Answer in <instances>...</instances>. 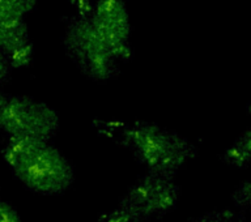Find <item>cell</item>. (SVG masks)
Returning a JSON list of instances; mask_svg holds the SVG:
<instances>
[{
	"mask_svg": "<svg viewBox=\"0 0 251 222\" xmlns=\"http://www.w3.org/2000/svg\"><path fill=\"white\" fill-rule=\"evenodd\" d=\"M3 158L15 176L30 191L58 195L74 183V168L47 140L9 137Z\"/></svg>",
	"mask_w": 251,
	"mask_h": 222,
	"instance_id": "cell-1",
	"label": "cell"
},
{
	"mask_svg": "<svg viewBox=\"0 0 251 222\" xmlns=\"http://www.w3.org/2000/svg\"><path fill=\"white\" fill-rule=\"evenodd\" d=\"M118 139L132 152L148 173L174 178L196 156V147L174 131L148 122L117 127Z\"/></svg>",
	"mask_w": 251,
	"mask_h": 222,
	"instance_id": "cell-2",
	"label": "cell"
},
{
	"mask_svg": "<svg viewBox=\"0 0 251 222\" xmlns=\"http://www.w3.org/2000/svg\"><path fill=\"white\" fill-rule=\"evenodd\" d=\"M179 187L173 178L147 173L127 190L121 201L100 222H147L160 219L176 208Z\"/></svg>",
	"mask_w": 251,
	"mask_h": 222,
	"instance_id": "cell-3",
	"label": "cell"
},
{
	"mask_svg": "<svg viewBox=\"0 0 251 222\" xmlns=\"http://www.w3.org/2000/svg\"><path fill=\"white\" fill-rule=\"evenodd\" d=\"M63 45L75 66L94 81H107L121 70V63L97 34L85 11L71 17L64 30Z\"/></svg>",
	"mask_w": 251,
	"mask_h": 222,
	"instance_id": "cell-4",
	"label": "cell"
},
{
	"mask_svg": "<svg viewBox=\"0 0 251 222\" xmlns=\"http://www.w3.org/2000/svg\"><path fill=\"white\" fill-rule=\"evenodd\" d=\"M0 129L9 137L49 141L59 129V115L46 103L0 92Z\"/></svg>",
	"mask_w": 251,
	"mask_h": 222,
	"instance_id": "cell-5",
	"label": "cell"
},
{
	"mask_svg": "<svg viewBox=\"0 0 251 222\" xmlns=\"http://www.w3.org/2000/svg\"><path fill=\"white\" fill-rule=\"evenodd\" d=\"M89 16L97 34L118 62L129 60L132 55L131 25L125 0H96Z\"/></svg>",
	"mask_w": 251,
	"mask_h": 222,
	"instance_id": "cell-6",
	"label": "cell"
},
{
	"mask_svg": "<svg viewBox=\"0 0 251 222\" xmlns=\"http://www.w3.org/2000/svg\"><path fill=\"white\" fill-rule=\"evenodd\" d=\"M25 15L26 11L19 0H0V51L12 68L29 66L33 58Z\"/></svg>",
	"mask_w": 251,
	"mask_h": 222,
	"instance_id": "cell-7",
	"label": "cell"
},
{
	"mask_svg": "<svg viewBox=\"0 0 251 222\" xmlns=\"http://www.w3.org/2000/svg\"><path fill=\"white\" fill-rule=\"evenodd\" d=\"M251 153V133L247 129L230 148H227L223 154V160L229 166L235 169H245L250 164Z\"/></svg>",
	"mask_w": 251,
	"mask_h": 222,
	"instance_id": "cell-8",
	"label": "cell"
},
{
	"mask_svg": "<svg viewBox=\"0 0 251 222\" xmlns=\"http://www.w3.org/2000/svg\"><path fill=\"white\" fill-rule=\"evenodd\" d=\"M242 220V217L234 215L229 211L223 212H212L208 215H204L199 219L191 220L187 222H239Z\"/></svg>",
	"mask_w": 251,
	"mask_h": 222,
	"instance_id": "cell-9",
	"label": "cell"
},
{
	"mask_svg": "<svg viewBox=\"0 0 251 222\" xmlns=\"http://www.w3.org/2000/svg\"><path fill=\"white\" fill-rule=\"evenodd\" d=\"M0 222H24L19 213L8 203L0 200Z\"/></svg>",
	"mask_w": 251,
	"mask_h": 222,
	"instance_id": "cell-10",
	"label": "cell"
},
{
	"mask_svg": "<svg viewBox=\"0 0 251 222\" xmlns=\"http://www.w3.org/2000/svg\"><path fill=\"white\" fill-rule=\"evenodd\" d=\"M234 203L239 207L249 205L250 203V183L245 182L241 187L235 191L234 194Z\"/></svg>",
	"mask_w": 251,
	"mask_h": 222,
	"instance_id": "cell-11",
	"label": "cell"
},
{
	"mask_svg": "<svg viewBox=\"0 0 251 222\" xmlns=\"http://www.w3.org/2000/svg\"><path fill=\"white\" fill-rule=\"evenodd\" d=\"M11 71L12 67L11 64H9V62H8V59L5 58V55L0 51V89H1V86L9 80Z\"/></svg>",
	"mask_w": 251,
	"mask_h": 222,
	"instance_id": "cell-12",
	"label": "cell"
},
{
	"mask_svg": "<svg viewBox=\"0 0 251 222\" xmlns=\"http://www.w3.org/2000/svg\"><path fill=\"white\" fill-rule=\"evenodd\" d=\"M20 3L23 4L24 8H25V11L27 12H31L33 9L35 8V5H37V3H38V0H19Z\"/></svg>",
	"mask_w": 251,
	"mask_h": 222,
	"instance_id": "cell-13",
	"label": "cell"
}]
</instances>
